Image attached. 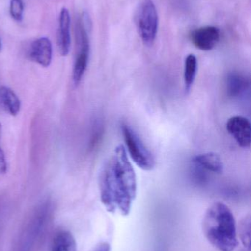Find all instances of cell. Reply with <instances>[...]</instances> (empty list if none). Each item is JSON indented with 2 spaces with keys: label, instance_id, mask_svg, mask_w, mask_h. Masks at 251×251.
<instances>
[{
  "label": "cell",
  "instance_id": "6da1fadb",
  "mask_svg": "<svg viewBox=\"0 0 251 251\" xmlns=\"http://www.w3.org/2000/svg\"><path fill=\"white\" fill-rule=\"evenodd\" d=\"M99 187L100 200L108 212L129 215L137 197V179L124 145L115 148L102 168Z\"/></svg>",
  "mask_w": 251,
  "mask_h": 251
},
{
  "label": "cell",
  "instance_id": "7a4b0ae2",
  "mask_svg": "<svg viewBox=\"0 0 251 251\" xmlns=\"http://www.w3.org/2000/svg\"><path fill=\"white\" fill-rule=\"evenodd\" d=\"M203 231L211 245L219 251H234L239 244L235 218L222 202L211 205L203 220Z\"/></svg>",
  "mask_w": 251,
  "mask_h": 251
},
{
  "label": "cell",
  "instance_id": "3957f363",
  "mask_svg": "<svg viewBox=\"0 0 251 251\" xmlns=\"http://www.w3.org/2000/svg\"><path fill=\"white\" fill-rule=\"evenodd\" d=\"M125 149L133 162L144 171H151L156 165L154 156L137 132L125 123L121 125Z\"/></svg>",
  "mask_w": 251,
  "mask_h": 251
},
{
  "label": "cell",
  "instance_id": "277c9868",
  "mask_svg": "<svg viewBox=\"0 0 251 251\" xmlns=\"http://www.w3.org/2000/svg\"><path fill=\"white\" fill-rule=\"evenodd\" d=\"M91 22L89 17L81 16L77 26V44L78 53L75 57L72 71V79L75 85H78L82 81L88 67L90 54V42L88 37Z\"/></svg>",
  "mask_w": 251,
  "mask_h": 251
},
{
  "label": "cell",
  "instance_id": "5b68a950",
  "mask_svg": "<svg viewBox=\"0 0 251 251\" xmlns=\"http://www.w3.org/2000/svg\"><path fill=\"white\" fill-rule=\"evenodd\" d=\"M139 33L144 45H153L159 28V16L153 0H144L138 14Z\"/></svg>",
  "mask_w": 251,
  "mask_h": 251
},
{
  "label": "cell",
  "instance_id": "8992f818",
  "mask_svg": "<svg viewBox=\"0 0 251 251\" xmlns=\"http://www.w3.org/2000/svg\"><path fill=\"white\" fill-rule=\"evenodd\" d=\"M226 129L239 146L242 148L250 147L251 127L249 119L243 116H233L227 122Z\"/></svg>",
  "mask_w": 251,
  "mask_h": 251
},
{
  "label": "cell",
  "instance_id": "52a82bcc",
  "mask_svg": "<svg viewBox=\"0 0 251 251\" xmlns=\"http://www.w3.org/2000/svg\"><path fill=\"white\" fill-rule=\"evenodd\" d=\"M190 36L192 42L196 48L202 51H210L219 42L221 31L215 26H204L193 31Z\"/></svg>",
  "mask_w": 251,
  "mask_h": 251
},
{
  "label": "cell",
  "instance_id": "ba28073f",
  "mask_svg": "<svg viewBox=\"0 0 251 251\" xmlns=\"http://www.w3.org/2000/svg\"><path fill=\"white\" fill-rule=\"evenodd\" d=\"M29 57L32 61L42 67H48L53 60V45L47 37H41L31 44Z\"/></svg>",
  "mask_w": 251,
  "mask_h": 251
},
{
  "label": "cell",
  "instance_id": "9c48e42d",
  "mask_svg": "<svg viewBox=\"0 0 251 251\" xmlns=\"http://www.w3.org/2000/svg\"><path fill=\"white\" fill-rule=\"evenodd\" d=\"M71 17L69 10L63 7L59 16L57 44L59 53L63 57L69 54L71 50Z\"/></svg>",
  "mask_w": 251,
  "mask_h": 251
},
{
  "label": "cell",
  "instance_id": "30bf717a",
  "mask_svg": "<svg viewBox=\"0 0 251 251\" xmlns=\"http://www.w3.org/2000/svg\"><path fill=\"white\" fill-rule=\"evenodd\" d=\"M193 163L204 171L220 174L223 169V164L219 155L213 152L202 153L195 156Z\"/></svg>",
  "mask_w": 251,
  "mask_h": 251
},
{
  "label": "cell",
  "instance_id": "8fae6325",
  "mask_svg": "<svg viewBox=\"0 0 251 251\" xmlns=\"http://www.w3.org/2000/svg\"><path fill=\"white\" fill-rule=\"evenodd\" d=\"M0 104L12 116L19 114L21 110V101L14 91L6 86L0 88Z\"/></svg>",
  "mask_w": 251,
  "mask_h": 251
},
{
  "label": "cell",
  "instance_id": "7c38bea8",
  "mask_svg": "<svg viewBox=\"0 0 251 251\" xmlns=\"http://www.w3.org/2000/svg\"><path fill=\"white\" fill-rule=\"evenodd\" d=\"M228 94L231 97H237L243 94L249 88V81L238 73L230 74L226 79Z\"/></svg>",
  "mask_w": 251,
  "mask_h": 251
},
{
  "label": "cell",
  "instance_id": "4fadbf2b",
  "mask_svg": "<svg viewBox=\"0 0 251 251\" xmlns=\"http://www.w3.org/2000/svg\"><path fill=\"white\" fill-rule=\"evenodd\" d=\"M198 63L197 57L194 54H190L186 57L184 61V80L186 92L191 91L196 76H197Z\"/></svg>",
  "mask_w": 251,
  "mask_h": 251
},
{
  "label": "cell",
  "instance_id": "5bb4252c",
  "mask_svg": "<svg viewBox=\"0 0 251 251\" xmlns=\"http://www.w3.org/2000/svg\"><path fill=\"white\" fill-rule=\"evenodd\" d=\"M52 251H77L75 237L68 231L58 233L55 237Z\"/></svg>",
  "mask_w": 251,
  "mask_h": 251
},
{
  "label": "cell",
  "instance_id": "9a60e30c",
  "mask_svg": "<svg viewBox=\"0 0 251 251\" xmlns=\"http://www.w3.org/2000/svg\"><path fill=\"white\" fill-rule=\"evenodd\" d=\"M239 236L245 249L250 251L251 248V220L249 217L244 218L240 223Z\"/></svg>",
  "mask_w": 251,
  "mask_h": 251
},
{
  "label": "cell",
  "instance_id": "2e32d148",
  "mask_svg": "<svg viewBox=\"0 0 251 251\" xmlns=\"http://www.w3.org/2000/svg\"><path fill=\"white\" fill-rule=\"evenodd\" d=\"M24 10H25V4L22 0H10V16L16 22H21L23 19Z\"/></svg>",
  "mask_w": 251,
  "mask_h": 251
},
{
  "label": "cell",
  "instance_id": "e0dca14e",
  "mask_svg": "<svg viewBox=\"0 0 251 251\" xmlns=\"http://www.w3.org/2000/svg\"><path fill=\"white\" fill-rule=\"evenodd\" d=\"M7 164L6 161L5 155L2 149L0 148V173L4 174L7 171Z\"/></svg>",
  "mask_w": 251,
  "mask_h": 251
},
{
  "label": "cell",
  "instance_id": "ac0fdd59",
  "mask_svg": "<svg viewBox=\"0 0 251 251\" xmlns=\"http://www.w3.org/2000/svg\"><path fill=\"white\" fill-rule=\"evenodd\" d=\"M93 251H111L110 245L107 243H100Z\"/></svg>",
  "mask_w": 251,
  "mask_h": 251
},
{
  "label": "cell",
  "instance_id": "d6986e66",
  "mask_svg": "<svg viewBox=\"0 0 251 251\" xmlns=\"http://www.w3.org/2000/svg\"><path fill=\"white\" fill-rule=\"evenodd\" d=\"M1 133H2V126H1V124L0 123V138L1 137Z\"/></svg>",
  "mask_w": 251,
  "mask_h": 251
},
{
  "label": "cell",
  "instance_id": "ffe728a7",
  "mask_svg": "<svg viewBox=\"0 0 251 251\" xmlns=\"http://www.w3.org/2000/svg\"><path fill=\"white\" fill-rule=\"evenodd\" d=\"M1 49H2V44H1V41L0 39V51H1Z\"/></svg>",
  "mask_w": 251,
  "mask_h": 251
}]
</instances>
